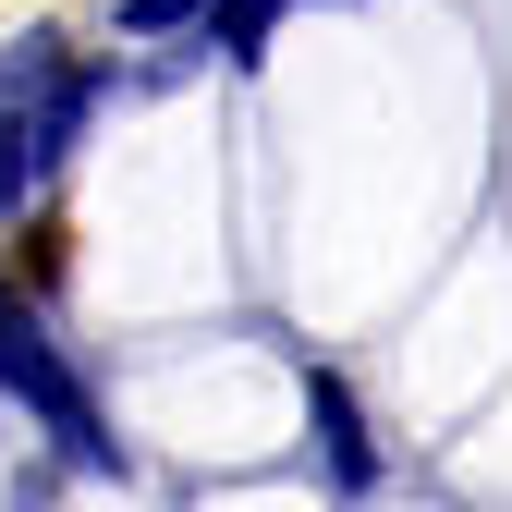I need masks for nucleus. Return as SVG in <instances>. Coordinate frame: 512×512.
I'll return each instance as SVG.
<instances>
[{
    "label": "nucleus",
    "instance_id": "39448f33",
    "mask_svg": "<svg viewBox=\"0 0 512 512\" xmlns=\"http://www.w3.org/2000/svg\"><path fill=\"white\" fill-rule=\"evenodd\" d=\"M208 13V0H122V25H135V37H171V25H196Z\"/></svg>",
    "mask_w": 512,
    "mask_h": 512
},
{
    "label": "nucleus",
    "instance_id": "20e7f679",
    "mask_svg": "<svg viewBox=\"0 0 512 512\" xmlns=\"http://www.w3.org/2000/svg\"><path fill=\"white\" fill-rule=\"evenodd\" d=\"M317 452H330L342 476H366V439H354V403L330 391V378H317Z\"/></svg>",
    "mask_w": 512,
    "mask_h": 512
},
{
    "label": "nucleus",
    "instance_id": "f257e3e1",
    "mask_svg": "<svg viewBox=\"0 0 512 512\" xmlns=\"http://www.w3.org/2000/svg\"><path fill=\"white\" fill-rule=\"evenodd\" d=\"M0 391H13L25 415H49V427H61V439H74V452H86V464H110V439H98V403L74 391V378H61V354H49V342L25 330V317H13V305H0Z\"/></svg>",
    "mask_w": 512,
    "mask_h": 512
},
{
    "label": "nucleus",
    "instance_id": "f03ea898",
    "mask_svg": "<svg viewBox=\"0 0 512 512\" xmlns=\"http://www.w3.org/2000/svg\"><path fill=\"white\" fill-rule=\"evenodd\" d=\"M269 25H281V0H208V37H220L232 61H256V49H269Z\"/></svg>",
    "mask_w": 512,
    "mask_h": 512
},
{
    "label": "nucleus",
    "instance_id": "7ed1b4c3",
    "mask_svg": "<svg viewBox=\"0 0 512 512\" xmlns=\"http://www.w3.org/2000/svg\"><path fill=\"white\" fill-rule=\"evenodd\" d=\"M49 159V135H37V122H0V220H13L25 208V171Z\"/></svg>",
    "mask_w": 512,
    "mask_h": 512
}]
</instances>
